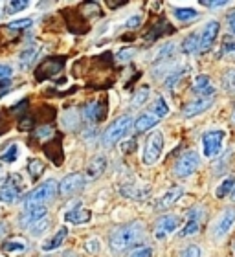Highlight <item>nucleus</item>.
I'll use <instances>...</instances> for the list:
<instances>
[{
	"label": "nucleus",
	"mask_w": 235,
	"mask_h": 257,
	"mask_svg": "<svg viewBox=\"0 0 235 257\" xmlns=\"http://www.w3.org/2000/svg\"><path fill=\"white\" fill-rule=\"evenodd\" d=\"M142 237H144V226L140 222H131V224L120 226L110 233L108 246H110L112 253H123L127 248L136 244Z\"/></svg>",
	"instance_id": "1"
},
{
	"label": "nucleus",
	"mask_w": 235,
	"mask_h": 257,
	"mask_svg": "<svg viewBox=\"0 0 235 257\" xmlns=\"http://www.w3.org/2000/svg\"><path fill=\"white\" fill-rule=\"evenodd\" d=\"M162 151H164V134L160 131H153L147 136V140H145L142 162H144L145 166H155L156 162L160 160Z\"/></svg>",
	"instance_id": "2"
},
{
	"label": "nucleus",
	"mask_w": 235,
	"mask_h": 257,
	"mask_svg": "<svg viewBox=\"0 0 235 257\" xmlns=\"http://www.w3.org/2000/svg\"><path fill=\"white\" fill-rule=\"evenodd\" d=\"M131 127H133V118H131V116L118 118L116 121H112V123L107 127V131L103 133V145H105V147H112L114 144H118V142L127 134V131Z\"/></svg>",
	"instance_id": "3"
},
{
	"label": "nucleus",
	"mask_w": 235,
	"mask_h": 257,
	"mask_svg": "<svg viewBox=\"0 0 235 257\" xmlns=\"http://www.w3.org/2000/svg\"><path fill=\"white\" fill-rule=\"evenodd\" d=\"M198 164H200V156H198L197 151H186L184 155L178 156V160L175 164V175L180 178H187L189 175L198 169Z\"/></svg>",
	"instance_id": "4"
},
{
	"label": "nucleus",
	"mask_w": 235,
	"mask_h": 257,
	"mask_svg": "<svg viewBox=\"0 0 235 257\" xmlns=\"http://www.w3.org/2000/svg\"><path fill=\"white\" fill-rule=\"evenodd\" d=\"M57 193V182L55 180H46L41 186H37L35 189L28 193L26 197V204H44L52 200Z\"/></svg>",
	"instance_id": "5"
},
{
	"label": "nucleus",
	"mask_w": 235,
	"mask_h": 257,
	"mask_svg": "<svg viewBox=\"0 0 235 257\" xmlns=\"http://www.w3.org/2000/svg\"><path fill=\"white\" fill-rule=\"evenodd\" d=\"M224 131H209L202 136V151L204 156L213 158L222 149V142H224Z\"/></svg>",
	"instance_id": "6"
},
{
	"label": "nucleus",
	"mask_w": 235,
	"mask_h": 257,
	"mask_svg": "<svg viewBox=\"0 0 235 257\" xmlns=\"http://www.w3.org/2000/svg\"><path fill=\"white\" fill-rule=\"evenodd\" d=\"M85 186V177L79 175V173H72V175H66V177L61 180V184L57 186V191L64 197H70L74 193L81 191Z\"/></svg>",
	"instance_id": "7"
},
{
	"label": "nucleus",
	"mask_w": 235,
	"mask_h": 257,
	"mask_svg": "<svg viewBox=\"0 0 235 257\" xmlns=\"http://www.w3.org/2000/svg\"><path fill=\"white\" fill-rule=\"evenodd\" d=\"M48 208L44 204H26V213L21 217V226H32L41 219H46Z\"/></svg>",
	"instance_id": "8"
},
{
	"label": "nucleus",
	"mask_w": 235,
	"mask_h": 257,
	"mask_svg": "<svg viewBox=\"0 0 235 257\" xmlns=\"http://www.w3.org/2000/svg\"><path fill=\"white\" fill-rule=\"evenodd\" d=\"M235 224V209H224L220 213L219 220L213 226V237L215 239H222V237L231 230V226Z\"/></svg>",
	"instance_id": "9"
},
{
	"label": "nucleus",
	"mask_w": 235,
	"mask_h": 257,
	"mask_svg": "<svg viewBox=\"0 0 235 257\" xmlns=\"http://www.w3.org/2000/svg\"><path fill=\"white\" fill-rule=\"evenodd\" d=\"M180 222H182L180 217H176V215H166V217H162L155 228V237L156 239H164L167 233L175 231L176 228L180 226Z\"/></svg>",
	"instance_id": "10"
},
{
	"label": "nucleus",
	"mask_w": 235,
	"mask_h": 257,
	"mask_svg": "<svg viewBox=\"0 0 235 257\" xmlns=\"http://www.w3.org/2000/svg\"><path fill=\"white\" fill-rule=\"evenodd\" d=\"M120 193L123 197L133 198V200H145L151 195V186H144V184H125L120 188Z\"/></svg>",
	"instance_id": "11"
},
{
	"label": "nucleus",
	"mask_w": 235,
	"mask_h": 257,
	"mask_svg": "<svg viewBox=\"0 0 235 257\" xmlns=\"http://www.w3.org/2000/svg\"><path fill=\"white\" fill-rule=\"evenodd\" d=\"M213 105V99H209V97H200V99H195V101H189L184 107L182 114H184V118H195L198 114L206 112L209 107Z\"/></svg>",
	"instance_id": "12"
},
{
	"label": "nucleus",
	"mask_w": 235,
	"mask_h": 257,
	"mask_svg": "<svg viewBox=\"0 0 235 257\" xmlns=\"http://www.w3.org/2000/svg\"><path fill=\"white\" fill-rule=\"evenodd\" d=\"M217 35H219V22H217V21L208 22V24L204 26L202 33L198 35V43H200V50H208V48H211V44H213V41L217 39Z\"/></svg>",
	"instance_id": "13"
},
{
	"label": "nucleus",
	"mask_w": 235,
	"mask_h": 257,
	"mask_svg": "<svg viewBox=\"0 0 235 257\" xmlns=\"http://www.w3.org/2000/svg\"><path fill=\"white\" fill-rule=\"evenodd\" d=\"M92 217V213L88 209H85L81 206V202H75V206L72 209H68L66 213H64V220L66 222H72V224H85L88 222Z\"/></svg>",
	"instance_id": "14"
},
{
	"label": "nucleus",
	"mask_w": 235,
	"mask_h": 257,
	"mask_svg": "<svg viewBox=\"0 0 235 257\" xmlns=\"http://www.w3.org/2000/svg\"><path fill=\"white\" fill-rule=\"evenodd\" d=\"M182 195H184V189L180 188V186H175V188H169L164 195H162L160 198H158V202H156V209H167L171 208V206H175L178 200L182 198Z\"/></svg>",
	"instance_id": "15"
},
{
	"label": "nucleus",
	"mask_w": 235,
	"mask_h": 257,
	"mask_svg": "<svg viewBox=\"0 0 235 257\" xmlns=\"http://www.w3.org/2000/svg\"><path fill=\"white\" fill-rule=\"evenodd\" d=\"M107 169V158L105 156H94L90 162H88V166H86V178L88 180H96L99 178L105 173Z\"/></svg>",
	"instance_id": "16"
},
{
	"label": "nucleus",
	"mask_w": 235,
	"mask_h": 257,
	"mask_svg": "<svg viewBox=\"0 0 235 257\" xmlns=\"http://www.w3.org/2000/svg\"><path fill=\"white\" fill-rule=\"evenodd\" d=\"M19 186L15 184L13 178H8L4 184H2V188H0V200L6 204H13L19 197Z\"/></svg>",
	"instance_id": "17"
},
{
	"label": "nucleus",
	"mask_w": 235,
	"mask_h": 257,
	"mask_svg": "<svg viewBox=\"0 0 235 257\" xmlns=\"http://www.w3.org/2000/svg\"><path fill=\"white\" fill-rule=\"evenodd\" d=\"M66 235H68V228H66V226L59 228L54 235L50 237L48 241L43 244V252H54V250H57V248L63 244L64 239H66Z\"/></svg>",
	"instance_id": "18"
},
{
	"label": "nucleus",
	"mask_w": 235,
	"mask_h": 257,
	"mask_svg": "<svg viewBox=\"0 0 235 257\" xmlns=\"http://www.w3.org/2000/svg\"><path fill=\"white\" fill-rule=\"evenodd\" d=\"M193 92L195 94H200V96H211L215 92L213 85H211V81H209L208 75H197L195 77V83H193Z\"/></svg>",
	"instance_id": "19"
},
{
	"label": "nucleus",
	"mask_w": 235,
	"mask_h": 257,
	"mask_svg": "<svg viewBox=\"0 0 235 257\" xmlns=\"http://www.w3.org/2000/svg\"><path fill=\"white\" fill-rule=\"evenodd\" d=\"M160 119L156 118V116H153V114H142L136 121H134V128H136V133H145V131H149V128H153L156 123H158Z\"/></svg>",
	"instance_id": "20"
},
{
	"label": "nucleus",
	"mask_w": 235,
	"mask_h": 257,
	"mask_svg": "<svg viewBox=\"0 0 235 257\" xmlns=\"http://www.w3.org/2000/svg\"><path fill=\"white\" fill-rule=\"evenodd\" d=\"M37 54H39V50L35 48V46H30V48H24L21 52V55H19V61H21V66L24 70L30 68L33 64V61L37 59Z\"/></svg>",
	"instance_id": "21"
},
{
	"label": "nucleus",
	"mask_w": 235,
	"mask_h": 257,
	"mask_svg": "<svg viewBox=\"0 0 235 257\" xmlns=\"http://www.w3.org/2000/svg\"><path fill=\"white\" fill-rule=\"evenodd\" d=\"M83 116H85L88 121H96V119H99V116H101V105H99V101L86 103L85 108H83Z\"/></svg>",
	"instance_id": "22"
},
{
	"label": "nucleus",
	"mask_w": 235,
	"mask_h": 257,
	"mask_svg": "<svg viewBox=\"0 0 235 257\" xmlns=\"http://www.w3.org/2000/svg\"><path fill=\"white\" fill-rule=\"evenodd\" d=\"M4 252L8 253H22V252H26V241L24 239H10V241H6L4 242Z\"/></svg>",
	"instance_id": "23"
},
{
	"label": "nucleus",
	"mask_w": 235,
	"mask_h": 257,
	"mask_svg": "<svg viewBox=\"0 0 235 257\" xmlns=\"http://www.w3.org/2000/svg\"><path fill=\"white\" fill-rule=\"evenodd\" d=\"M200 50V43H198V33H191L189 37L184 39L182 43V52L184 54H195Z\"/></svg>",
	"instance_id": "24"
},
{
	"label": "nucleus",
	"mask_w": 235,
	"mask_h": 257,
	"mask_svg": "<svg viewBox=\"0 0 235 257\" xmlns=\"http://www.w3.org/2000/svg\"><path fill=\"white\" fill-rule=\"evenodd\" d=\"M173 15H175L176 21L187 22V21H193V19H197L198 11L193 10V8H176V10L173 11Z\"/></svg>",
	"instance_id": "25"
},
{
	"label": "nucleus",
	"mask_w": 235,
	"mask_h": 257,
	"mask_svg": "<svg viewBox=\"0 0 235 257\" xmlns=\"http://www.w3.org/2000/svg\"><path fill=\"white\" fill-rule=\"evenodd\" d=\"M233 188H235V177H228V178H224L219 186H217L215 195H217L219 198H224L226 195H230V193L233 191Z\"/></svg>",
	"instance_id": "26"
},
{
	"label": "nucleus",
	"mask_w": 235,
	"mask_h": 257,
	"mask_svg": "<svg viewBox=\"0 0 235 257\" xmlns=\"http://www.w3.org/2000/svg\"><path fill=\"white\" fill-rule=\"evenodd\" d=\"M151 114L153 116H156L158 119H162L164 116H167L169 114V107H167V103L164 97H158L155 103H153V107H151Z\"/></svg>",
	"instance_id": "27"
},
{
	"label": "nucleus",
	"mask_w": 235,
	"mask_h": 257,
	"mask_svg": "<svg viewBox=\"0 0 235 257\" xmlns=\"http://www.w3.org/2000/svg\"><path fill=\"white\" fill-rule=\"evenodd\" d=\"M187 72H189V66H184L182 70H178V72H173L169 77H167L166 81H164V85H166V88H173L175 85H178L184 77L187 75Z\"/></svg>",
	"instance_id": "28"
},
{
	"label": "nucleus",
	"mask_w": 235,
	"mask_h": 257,
	"mask_svg": "<svg viewBox=\"0 0 235 257\" xmlns=\"http://www.w3.org/2000/svg\"><path fill=\"white\" fill-rule=\"evenodd\" d=\"M149 94H151V90H149V86H142L136 94H134V97H133V107L134 108H138V107H142L147 99H149Z\"/></svg>",
	"instance_id": "29"
},
{
	"label": "nucleus",
	"mask_w": 235,
	"mask_h": 257,
	"mask_svg": "<svg viewBox=\"0 0 235 257\" xmlns=\"http://www.w3.org/2000/svg\"><path fill=\"white\" fill-rule=\"evenodd\" d=\"M17 156H19V145L11 144L10 147H8V151H6V153H2L0 160L4 162V164H13V162L17 160Z\"/></svg>",
	"instance_id": "30"
},
{
	"label": "nucleus",
	"mask_w": 235,
	"mask_h": 257,
	"mask_svg": "<svg viewBox=\"0 0 235 257\" xmlns=\"http://www.w3.org/2000/svg\"><path fill=\"white\" fill-rule=\"evenodd\" d=\"M197 231H198V220L189 219L187 224L180 230V237H189V235H193V233H197Z\"/></svg>",
	"instance_id": "31"
},
{
	"label": "nucleus",
	"mask_w": 235,
	"mask_h": 257,
	"mask_svg": "<svg viewBox=\"0 0 235 257\" xmlns=\"http://www.w3.org/2000/svg\"><path fill=\"white\" fill-rule=\"evenodd\" d=\"M33 24L32 19H21V21H13L8 24V30H11V32H17V30H26V28H30Z\"/></svg>",
	"instance_id": "32"
},
{
	"label": "nucleus",
	"mask_w": 235,
	"mask_h": 257,
	"mask_svg": "<svg viewBox=\"0 0 235 257\" xmlns=\"http://www.w3.org/2000/svg\"><path fill=\"white\" fill-rule=\"evenodd\" d=\"M222 83H224V88L231 94H235V70L226 72L224 77H222Z\"/></svg>",
	"instance_id": "33"
},
{
	"label": "nucleus",
	"mask_w": 235,
	"mask_h": 257,
	"mask_svg": "<svg viewBox=\"0 0 235 257\" xmlns=\"http://www.w3.org/2000/svg\"><path fill=\"white\" fill-rule=\"evenodd\" d=\"M46 230H48V219H41L39 222H35V224L30 226V231H32L33 237L41 235V233L46 231Z\"/></svg>",
	"instance_id": "34"
},
{
	"label": "nucleus",
	"mask_w": 235,
	"mask_h": 257,
	"mask_svg": "<svg viewBox=\"0 0 235 257\" xmlns=\"http://www.w3.org/2000/svg\"><path fill=\"white\" fill-rule=\"evenodd\" d=\"M99 248H101V242H99V239H96V237H92V239H88V241L85 242L86 253H92V255H96V253L99 252Z\"/></svg>",
	"instance_id": "35"
},
{
	"label": "nucleus",
	"mask_w": 235,
	"mask_h": 257,
	"mask_svg": "<svg viewBox=\"0 0 235 257\" xmlns=\"http://www.w3.org/2000/svg\"><path fill=\"white\" fill-rule=\"evenodd\" d=\"M44 166L41 160H30V164H28V171H30V175L32 177H39L41 173H43Z\"/></svg>",
	"instance_id": "36"
},
{
	"label": "nucleus",
	"mask_w": 235,
	"mask_h": 257,
	"mask_svg": "<svg viewBox=\"0 0 235 257\" xmlns=\"http://www.w3.org/2000/svg\"><path fill=\"white\" fill-rule=\"evenodd\" d=\"M182 257H200V248L197 244H189L182 250Z\"/></svg>",
	"instance_id": "37"
},
{
	"label": "nucleus",
	"mask_w": 235,
	"mask_h": 257,
	"mask_svg": "<svg viewBox=\"0 0 235 257\" xmlns=\"http://www.w3.org/2000/svg\"><path fill=\"white\" fill-rule=\"evenodd\" d=\"M28 6H30V2H10L8 4V10L11 11V13H19V11H22V10H26Z\"/></svg>",
	"instance_id": "38"
},
{
	"label": "nucleus",
	"mask_w": 235,
	"mask_h": 257,
	"mask_svg": "<svg viewBox=\"0 0 235 257\" xmlns=\"http://www.w3.org/2000/svg\"><path fill=\"white\" fill-rule=\"evenodd\" d=\"M11 75H13V68H11L10 64H4V63H0V81H4V79H10Z\"/></svg>",
	"instance_id": "39"
},
{
	"label": "nucleus",
	"mask_w": 235,
	"mask_h": 257,
	"mask_svg": "<svg viewBox=\"0 0 235 257\" xmlns=\"http://www.w3.org/2000/svg\"><path fill=\"white\" fill-rule=\"evenodd\" d=\"M134 54H136V52H134L133 48H125V50H122V52L118 54V61H122V63H125V61L133 59Z\"/></svg>",
	"instance_id": "40"
},
{
	"label": "nucleus",
	"mask_w": 235,
	"mask_h": 257,
	"mask_svg": "<svg viewBox=\"0 0 235 257\" xmlns=\"http://www.w3.org/2000/svg\"><path fill=\"white\" fill-rule=\"evenodd\" d=\"M52 134H54V128H52V127H41V128H37V131H35V136H37V138H41V140L50 138Z\"/></svg>",
	"instance_id": "41"
},
{
	"label": "nucleus",
	"mask_w": 235,
	"mask_h": 257,
	"mask_svg": "<svg viewBox=\"0 0 235 257\" xmlns=\"http://www.w3.org/2000/svg\"><path fill=\"white\" fill-rule=\"evenodd\" d=\"M153 255V252H151L149 246H142V248H136L133 252V255L131 257H151Z\"/></svg>",
	"instance_id": "42"
},
{
	"label": "nucleus",
	"mask_w": 235,
	"mask_h": 257,
	"mask_svg": "<svg viewBox=\"0 0 235 257\" xmlns=\"http://www.w3.org/2000/svg\"><path fill=\"white\" fill-rule=\"evenodd\" d=\"M171 52H173V44H166V46H164V50H160V52H158V55H156V61L166 59Z\"/></svg>",
	"instance_id": "43"
},
{
	"label": "nucleus",
	"mask_w": 235,
	"mask_h": 257,
	"mask_svg": "<svg viewBox=\"0 0 235 257\" xmlns=\"http://www.w3.org/2000/svg\"><path fill=\"white\" fill-rule=\"evenodd\" d=\"M140 22H142V19H140L138 15L134 17V19H133V17H131V19H129V21H127V24H125V26H127V28H136V26H138V24H140Z\"/></svg>",
	"instance_id": "44"
},
{
	"label": "nucleus",
	"mask_w": 235,
	"mask_h": 257,
	"mask_svg": "<svg viewBox=\"0 0 235 257\" xmlns=\"http://www.w3.org/2000/svg\"><path fill=\"white\" fill-rule=\"evenodd\" d=\"M228 28H230V32L235 35V13H230V15H228Z\"/></svg>",
	"instance_id": "45"
},
{
	"label": "nucleus",
	"mask_w": 235,
	"mask_h": 257,
	"mask_svg": "<svg viewBox=\"0 0 235 257\" xmlns=\"http://www.w3.org/2000/svg\"><path fill=\"white\" fill-rule=\"evenodd\" d=\"M206 8H224L228 2H202Z\"/></svg>",
	"instance_id": "46"
},
{
	"label": "nucleus",
	"mask_w": 235,
	"mask_h": 257,
	"mask_svg": "<svg viewBox=\"0 0 235 257\" xmlns=\"http://www.w3.org/2000/svg\"><path fill=\"white\" fill-rule=\"evenodd\" d=\"M134 144H136L134 140H131V142H127V144H125V153H129V151H131V149L134 151Z\"/></svg>",
	"instance_id": "47"
},
{
	"label": "nucleus",
	"mask_w": 235,
	"mask_h": 257,
	"mask_svg": "<svg viewBox=\"0 0 235 257\" xmlns=\"http://www.w3.org/2000/svg\"><path fill=\"white\" fill-rule=\"evenodd\" d=\"M63 257H77V253H75V252H66Z\"/></svg>",
	"instance_id": "48"
},
{
	"label": "nucleus",
	"mask_w": 235,
	"mask_h": 257,
	"mask_svg": "<svg viewBox=\"0 0 235 257\" xmlns=\"http://www.w3.org/2000/svg\"><path fill=\"white\" fill-rule=\"evenodd\" d=\"M2 233H6V224H2V222H0V235H2Z\"/></svg>",
	"instance_id": "49"
},
{
	"label": "nucleus",
	"mask_w": 235,
	"mask_h": 257,
	"mask_svg": "<svg viewBox=\"0 0 235 257\" xmlns=\"http://www.w3.org/2000/svg\"><path fill=\"white\" fill-rule=\"evenodd\" d=\"M231 198H233V202H235V188H233V191H231Z\"/></svg>",
	"instance_id": "50"
},
{
	"label": "nucleus",
	"mask_w": 235,
	"mask_h": 257,
	"mask_svg": "<svg viewBox=\"0 0 235 257\" xmlns=\"http://www.w3.org/2000/svg\"><path fill=\"white\" fill-rule=\"evenodd\" d=\"M231 119H233V123H235V112H233V118H231Z\"/></svg>",
	"instance_id": "51"
},
{
	"label": "nucleus",
	"mask_w": 235,
	"mask_h": 257,
	"mask_svg": "<svg viewBox=\"0 0 235 257\" xmlns=\"http://www.w3.org/2000/svg\"><path fill=\"white\" fill-rule=\"evenodd\" d=\"M0 175H2V167H0Z\"/></svg>",
	"instance_id": "52"
},
{
	"label": "nucleus",
	"mask_w": 235,
	"mask_h": 257,
	"mask_svg": "<svg viewBox=\"0 0 235 257\" xmlns=\"http://www.w3.org/2000/svg\"><path fill=\"white\" fill-rule=\"evenodd\" d=\"M233 252H235V242H233Z\"/></svg>",
	"instance_id": "53"
}]
</instances>
